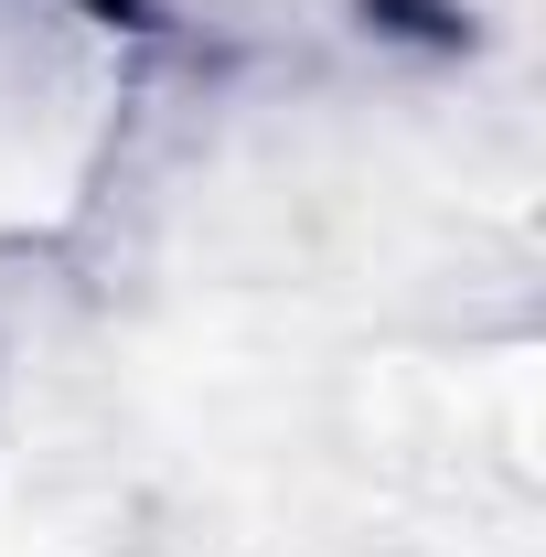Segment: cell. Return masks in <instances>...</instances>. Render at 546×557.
I'll use <instances>...</instances> for the list:
<instances>
[{"instance_id":"1","label":"cell","mask_w":546,"mask_h":557,"mask_svg":"<svg viewBox=\"0 0 546 557\" xmlns=\"http://www.w3.org/2000/svg\"><path fill=\"white\" fill-rule=\"evenodd\" d=\"M364 11H386V33H408V44H439V54L461 44V11H450V0H364Z\"/></svg>"}]
</instances>
